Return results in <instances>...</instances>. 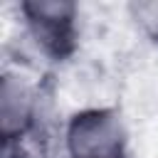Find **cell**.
Returning a JSON list of instances; mask_svg holds the SVG:
<instances>
[{
  "mask_svg": "<svg viewBox=\"0 0 158 158\" xmlns=\"http://www.w3.org/2000/svg\"><path fill=\"white\" fill-rule=\"evenodd\" d=\"M69 146L77 158H116L121 153V131L109 114L77 116L69 131Z\"/></svg>",
  "mask_w": 158,
  "mask_h": 158,
  "instance_id": "1",
  "label": "cell"
},
{
  "mask_svg": "<svg viewBox=\"0 0 158 158\" xmlns=\"http://www.w3.org/2000/svg\"><path fill=\"white\" fill-rule=\"evenodd\" d=\"M37 42L49 52H62L72 37L74 5L72 2H25L22 5Z\"/></svg>",
  "mask_w": 158,
  "mask_h": 158,
  "instance_id": "2",
  "label": "cell"
},
{
  "mask_svg": "<svg viewBox=\"0 0 158 158\" xmlns=\"http://www.w3.org/2000/svg\"><path fill=\"white\" fill-rule=\"evenodd\" d=\"M27 91L20 86V81L5 79L2 84V131L5 136L20 131V121H27Z\"/></svg>",
  "mask_w": 158,
  "mask_h": 158,
  "instance_id": "3",
  "label": "cell"
},
{
  "mask_svg": "<svg viewBox=\"0 0 158 158\" xmlns=\"http://www.w3.org/2000/svg\"><path fill=\"white\" fill-rule=\"evenodd\" d=\"M133 12H136V20H141V25L153 37H158V2H141L133 7Z\"/></svg>",
  "mask_w": 158,
  "mask_h": 158,
  "instance_id": "4",
  "label": "cell"
}]
</instances>
